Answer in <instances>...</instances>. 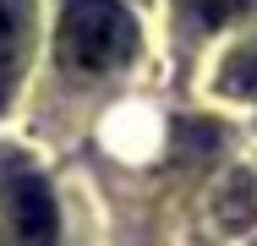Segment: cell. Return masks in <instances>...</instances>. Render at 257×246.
Segmentation results:
<instances>
[{
	"instance_id": "obj_5",
	"label": "cell",
	"mask_w": 257,
	"mask_h": 246,
	"mask_svg": "<svg viewBox=\"0 0 257 246\" xmlns=\"http://www.w3.org/2000/svg\"><path fill=\"white\" fill-rule=\"evenodd\" d=\"M224 88L230 93H257V49H246V55H235L230 66H224Z\"/></svg>"
},
{
	"instance_id": "obj_2",
	"label": "cell",
	"mask_w": 257,
	"mask_h": 246,
	"mask_svg": "<svg viewBox=\"0 0 257 246\" xmlns=\"http://www.w3.org/2000/svg\"><path fill=\"white\" fill-rule=\"evenodd\" d=\"M0 219L11 246H55L60 213H55V192L44 175H11L0 186Z\"/></svg>"
},
{
	"instance_id": "obj_1",
	"label": "cell",
	"mask_w": 257,
	"mask_h": 246,
	"mask_svg": "<svg viewBox=\"0 0 257 246\" xmlns=\"http://www.w3.org/2000/svg\"><path fill=\"white\" fill-rule=\"evenodd\" d=\"M55 55L71 77H104L137 55V22L120 0H66L55 22Z\"/></svg>"
},
{
	"instance_id": "obj_3",
	"label": "cell",
	"mask_w": 257,
	"mask_h": 246,
	"mask_svg": "<svg viewBox=\"0 0 257 246\" xmlns=\"http://www.w3.org/2000/svg\"><path fill=\"white\" fill-rule=\"evenodd\" d=\"M33 39V0H0V109L11 104Z\"/></svg>"
},
{
	"instance_id": "obj_4",
	"label": "cell",
	"mask_w": 257,
	"mask_h": 246,
	"mask_svg": "<svg viewBox=\"0 0 257 246\" xmlns=\"http://www.w3.org/2000/svg\"><path fill=\"white\" fill-rule=\"evenodd\" d=\"M181 6H186V11H192L203 28H224V22H235V17H241L252 0H181Z\"/></svg>"
}]
</instances>
